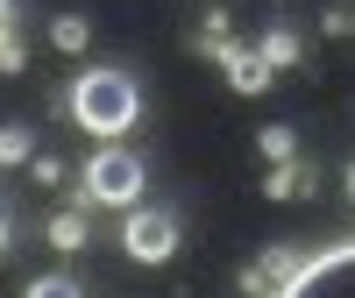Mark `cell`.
<instances>
[{"label":"cell","mask_w":355,"mask_h":298,"mask_svg":"<svg viewBox=\"0 0 355 298\" xmlns=\"http://www.w3.org/2000/svg\"><path fill=\"white\" fill-rule=\"evenodd\" d=\"M64 100H71V121H78L85 135H100V142L128 135V128L142 121V85H135L121 64H93V71H78Z\"/></svg>","instance_id":"1"},{"label":"cell","mask_w":355,"mask_h":298,"mask_svg":"<svg viewBox=\"0 0 355 298\" xmlns=\"http://www.w3.org/2000/svg\"><path fill=\"white\" fill-rule=\"evenodd\" d=\"M142 177H150V170H142L135 149L107 142V149L85 157V177H78V185H85V199H93V206H135V199H142Z\"/></svg>","instance_id":"2"},{"label":"cell","mask_w":355,"mask_h":298,"mask_svg":"<svg viewBox=\"0 0 355 298\" xmlns=\"http://www.w3.org/2000/svg\"><path fill=\"white\" fill-rule=\"evenodd\" d=\"M270 298H355V242H334V249L306 256Z\"/></svg>","instance_id":"3"},{"label":"cell","mask_w":355,"mask_h":298,"mask_svg":"<svg viewBox=\"0 0 355 298\" xmlns=\"http://www.w3.org/2000/svg\"><path fill=\"white\" fill-rule=\"evenodd\" d=\"M121 249H128L135 263H171V256H178V213H171V206H128Z\"/></svg>","instance_id":"4"},{"label":"cell","mask_w":355,"mask_h":298,"mask_svg":"<svg viewBox=\"0 0 355 298\" xmlns=\"http://www.w3.org/2000/svg\"><path fill=\"white\" fill-rule=\"evenodd\" d=\"M220 71H227V85H234V93H242V100H256V93H270V57H263L256 43H234L227 57H220Z\"/></svg>","instance_id":"5"},{"label":"cell","mask_w":355,"mask_h":298,"mask_svg":"<svg viewBox=\"0 0 355 298\" xmlns=\"http://www.w3.org/2000/svg\"><path fill=\"white\" fill-rule=\"evenodd\" d=\"M313 192H320V170H306L299 157L263 170V199H313Z\"/></svg>","instance_id":"6"},{"label":"cell","mask_w":355,"mask_h":298,"mask_svg":"<svg viewBox=\"0 0 355 298\" xmlns=\"http://www.w3.org/2000/svg\"><path fill=\"white\" fill-rule=\"evenodd\" d=\"M256 50L270 57V71H291V64H299V57H306V36H299V28H291V21H270V28H263V36H256Z\"/></svg>","instance_id":"7"},{"label":"cell","mask_w":355,"mask_h":298,"mask_svg":"<svg viewBox=\"0 0 355 298\" xmlns=\"http://www.w3.org/2000/svg\"><path fill=\"white\" fill-rule=\"evenodd\" d=\"M85 234H93V227H85V206H78V199H71V206H57V213L43 220V242H50V249H64V256L85 249Z\"/></svg>","instance_id":"8"},{"label":"cell","mask_w":355,"mask_h":298,"mask_svg":"<svg viewBox=\"0 0 355 298\" xmlns=\"http://www.w3.org/2000/svg\"><path fill=\"white\" fill-rule=\"evenodd\" d=\"M36 164V128L28 121H0V170H21Z\"/></svg>","instance_id":"9"},{"label":"cell","mask_w":355,"mask_h":298,"mask_svg":"<svg viewBox=\"0 0 355 298\" xmlns=\"http://www.w3.org/2000/svg\"><path fill=\"white\" fill-rule=\"evenodd\" d=\"M50 43L64 50V57H78L85 43H93V21H85V15H57V21H50Z\"/></svg>","instance_id":"10"},{"label":"cell","mask_w":355,"mask_h":298,"mask_svg":"<svg viewBox=\"0 0 355 298\" xmlns=\"http://www.w3.org/2000/svg\"><path fill=\"white\" fill-rule=\"evenodd\" d=\"M256 149H263V157H270V164H291V157H299V135H291L284 121H270V128L256 135Z\"/></svg>","instance_id":"11"},{"label":"cell","mask_w":355,"mask_h":298,"mask_svg":"<svg viewBox=\"0 0 355 298\" xmlns=\"http://www.w3.org/2000/svg\"><path fill=\"white\" fill-rule=\"evenodd\" d=\"M21 298H85V291H78L64 270H50V277H28V291H21Z\"/></svg>","instance_id":"12"},{"label":"cell","mask_w":355,"mask_h":298,"mask_svg":"<svg viewBox=\"0 0 355 298\" xmlns=\"http://www.w3.org/2000/svg\"><path fill=\"white\" fill-rule=\"evenodd\" d=\"M21 64H28V57H21V36H15V21H0V71H8V78H21Z\"/></svg>","instance_id":"13"},{"label":"cell","mask_w":355,"mask_h":298,"mask_svg":"<svg viewBox=\"0 0 355 298\" xmlns=\"http://www.w3.org/2000/svg\"><path fill=\"white\" fill-rule=\"evenodd\" d=\"M28 177H36V185H64V164H57V157H36V170H28Z\"/></svg>","instance_id":"14"},{"label":"cell","mask_w":355,"mask_h":298,"mask_svg":"<svg viewBox=\"0 0 355 298\" xmlns=\"http://www.w3.org/2000/svg\"><path fill=\"white\" fill-rule=\"evenodd\" d=\"M0 21H15V0H0Z\"/></svg>","instance_id":"15"},{"label":"cell","mask_w":355,"mask_h":298,"mask_svg":"<svg viewBox=\"0 0 355 298\" xmlns=\"http://www.w3.org/2000/svg\"><path fill=\"white\" fill-rule=\"evenodd\" d=\"M348 199H355V164H348Z\"/></svg>","instance_id":"16"},{"label":"cell","mask_w":355,"mask_h":298,"mask_svg":"<svg viewBox=\"0 0 355 298\" xmlns=\"http://www.w3.org/2000/svg\"><path fill=\"white\" fill-rule=\"evenodd\" d=\"M0 249H8V220H0Z\"/></svg>","instance_id":"17"},{"label":"cell","mask_w":355,"mask_h":298,"mask_svg":"<svg viewBox=\"0 0 355 298\" xmlns=\"http://www.w3.org/2000/svg\"><path fill=\"white\" fill-rule=\"evenodd\" d=\"M348 28H355V8H348Z\"/></svg>","instance_id":"18"}]
</instances>
